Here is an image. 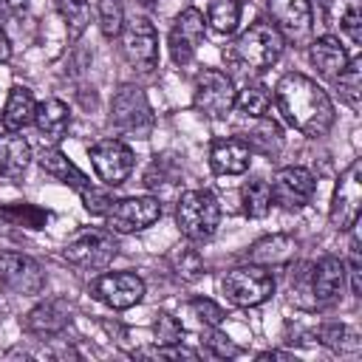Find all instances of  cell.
Wrapping results in <instances>:
<instances>
[{
	"mask_svg": "<svg viewBox=\"0 0 362 362\" xmlns=\"http://www.w3.org/2000/svg\"><path fill=\"white\" fill-rule=\"evenodd\" d=\"M283 119L308 139H320L334 127V105L328 93L305 74H283L274 88Z\"/></svg>",
	"mask_w": 362,
	"mask_h": 362,
	"instance_id": "6da1fadb",
	"label": "cell"
},
{
	"mask_svg": "<svg viewBox=\"0 0 362 362\" xmlns=\"http://www.w3.org/2000/svg\"><path fill=\"white\" fill-rule=\"evenodd\" d=\"M283 45H286V37L277 31V25L272 20H257L232 42L226 57L232 65H238V71L263 74L280 59Z\"/></svg>",
	"mask_w": 362,
	"mask_h": 362,
	"instance_id": "7a4b0ae2",
	"label": "cell"
},
{
	"mask_svg": "<svg viewBox=\"0 0 362 362\" xmlns=\"http://www.w3.org/2000/svg\"><path fill=\"white\" fill-rule=\"evenodd\" d=\"M221 221V206L209 189H187L178 198L175 206V223L187 240H209L218 229Z\"/></svg>",
	"mask_w": 362,
	"mask_h": 362,
	"instance_id": "3957f363",
	"label": "cell"
},
{
	"mask_svg": "<svg viewBox=\"0 0 362 362\" xmlns=\"http://www.w3.org/2000/svg\"><path fill=\"white\" fill-rule=\"evenodd\" d=\"M116 255L119 243L110 229H85L74 235L62 249V257L82 272H102L113 263Z\"/></svg>",
	"mask_w": 362,
	"mask_h": 362,
	"instance_id": "277c9868",
	"label": "cell"
},
{
	"mask_svg": "<svg viewBox=\"0 0 362 362\" xmlns=\"http://www.w3.org/2000/svg\"><path fill=\"white\" fill-rule=\"evenodd\" d=\"M221 288L226 294L229 303L240 305V308H255L260 303H266L274 294V277L263 269V266H240L223 274Z\"/></svg>",
	"mask_w": 362,
	"mask_h": 362,
	"instance_id": "5b68a950",
	"label": "cell"
},
{
	"mask_svg": "<svg viewBox=\"0 0 362 362\" xmlns=\"http://www.w3.org/2000/svg\"><path fill=\"white\" fill-rule=\"evenodd\" d=\"M235 82L229 74L218 68H204L195 76V90H192V105L198 113L206 119H223L235 107Z\"/></svg>",
	"mask_w": 362,
	"mask_h": 362,
	"instance_id": "8992f818",
	"label": "cell"
},
{
	"mask_svg": "<svg viewBox=\"0 0 362 362\" xmlns=\"http://www.w3.org/2000/svg\"><path fill=\"white\" fill-rule=\"evenodd\" d=\"M110 122L127 136L147 139L156 119H153V107H150L144 90L136 85H124L110 102Z\"/></svg>",
	"mask_w": 362,
	"mask_h": 362,
	"instance_id": "52a82bcc",
	"label": "cell"
},
{
	"mask_svg": "<svg viewBox=\"0 0 362 362\" xmlns=\"http://www.w3.org/2000/svg\"><path fill=\"white\" fill-rule=\"evenodd\" d=\"M359 212H362V158H354L334 187L328 218L339 232H345L356 226Z\"/></svg>",
	"mask_w": 362,
	"mask_h": 362,
	"instance_id": "ba28073f",
	"label": "cell"
},
{
	"mask_svg": "<svg viewBox=\"0 0 362 362\" xmlns=\"http://www.w3.org/2000/svg\"><path fill=\"white\" fill-rule=\"evenodd\" d=\"M161 218V204L153 195H130L110 204L105 212V223L113 235H130L153 226Z\"/></svg>",
	"mask_w": 362,
	"mask_h": 362,
	"instance_id": "9c48e42d",
	"label": "cell"
},
{
	"mask_svg": "<svg viewBox=\"0 0 362 362\" xmlns=\"http://www.w3.org/2000/svg\"><path fill=\"white\" fill-rule=\"evenodd\" d=\"M122 54L133 71H153L158 62V34L150 20L133 17L122 25Z\"/></svg>",
	"mask_w": 362,
	"mask_h": 362,
	"instance_id": "30bf717a",
	"label": "cell"
},
{
	"mask_svg": "<svg viewBox=\"0 0 362 362\" xmlns=\"http://www.w3.org/2000/svg\"><path fill=\"white\" fill-rule=\"evenodd\" d=\"M0 286L20 297H37L45 288V272L28 255L0 252Z\"/></svg>",
	"mask_w": 362,
	"mask_h": 362,
	"instance_id": "8fae6325",
	"label": "cell"
},
{
	"mask_svg": "<svg viewBox=\"0 0 362 362\" xmlns=\"http://www.w3.org/2000/svg\"><path fill=\"white\" fill-rule=\"evenodd\" d=\"M269 189H272V204H277L286 212H297L311 201L317 181L305 167H283L274 173Z\"/></svg>",
	"mask_w": 362,
	"mask_h": 362,
	"instance_id": "7c38bea8",
	"label": "cell"
},
{
	"mask_svg": "<svg viewBox=\"0 0 362 362\" xmlns=\"http://www.w3.org/2000/svg\"><path fill=\"white\" fill-rule=\"evenodd\" d=\"M93 294L107 308L127 311L141 303L144 297V280L136 272H107L93 280Z\"/></svg>",
	"mask_w": 362,
	"mask_h": 362,
	"instance_id": "4fadbf2b",
	"label": "cell"
},
{
	"mask_svg": "<svg viewBox=\"0 0 362 362\" xmlns=\"http://www.w3.org/2000/svg\"><path fill=\"white\" fill-rule=\"evenodd\" d=\"M133 150L119 139H102L90 147V164L107 187H119L133 173Z\"/></svg>",
	"mask_w": 362,
	"mask_h": 362,
	"instance_id": "5bb4252c",
	"label": "cell"
},
{
	"mask_svg": "<svg viewBox=\"0 0 362 362\" xmlns=\"http://www.w3.org/2000/svg\"><path fill=\"white\" fill-rule=\"evenodd\" d=\"M204 31H206V20H204V14H201L198 8L189 6V8H184V11L175 17V23H173V28H170V37H167L170 57H173L175 65L192 62L198 45L204 42Z\"/></svg>",
	"mask_w": 362,
	"mask_h": 362,
	"instance_id": "9a60e30c",
	"label": "cell"
},
{
	"mask_svg": "<svg viewBox=\"0 0 362 362\" xmlns=\"http://www.w3.org/2000/svg\"><path fill=\"white\" fill-rule=\"evenodd\" d=\"M71 322V308L62 300H45L40 305H34L25 317H23V331L40 339H51L57 334H62Z\"/></svg>",
	"mask_w": 362,
	"mask_h": 362,
	"instance_id": "2e32d148",
	"label": "cell"
},
{
	"mask_svg": "<svg viewBox=\"0 0 362 362\" xmlns=\"http://www.w3.org/2000/svg\"><path fill=\"white\" fill-rule=\"evenodd\" d=\"M272 23L277 25V31L288 40H300L311 31V6L308 0H266Z\"/></svg>",
	"mask_w": 362,
	"mask_h": 362,
	"instance_id": "e0dca14e",
	"label": "cell"
},
{
	"mask_svg": "<svg viewBox=\"0 0 362 362\" xmlns=\"http://www.w3.org/2000/svg\"><path fill=\"white\" fill-rule=\"evenodd\" d=\"M209 164L218 175H240L252 164V150L238 136L215 139L212 147H209Z\"/></svg>",
	"mask_w": 362,
	"mask_h": 362,
	"instance_id": "ac0fdd59",
	"label": "cell"
},
{
	"mask_svg": "<svg viewBox=\"0 0 362 362\" xmlns=\"http://www.w3.org/2000/svg\"><path fill=\"white\" fill-rule=\"evenodd\" d=\"M345 286V263L334 255H325L311 272V294L314 303H334Z\"/></svg>",
	"mask_w": 362,
	"mask_h": 362,
	"instance_id": "d6986e66",
	"label": "cell"
},
{
	"mask_svg": "<svg viewBox=\"0 0 362 362\" xmlns=\"http://www.w3.org/2000/svg\"><path fill=\"white\" fill-rule=\"evenodd\" d=\"M294 255H297V240H294L291 235H283V232L266 235V238L255 240V243L249 246V252H246L249 263L263 266V269H269V266H283V263H288Z\"/></svg>",
	"mask_w": 362,
	"mask_h": 362,
	"instance_id": "ffe728a7",
	"label": "cell"
},
{
	"mask_svg": "<svg viewBox=\"0 0 362 362\" xmlns=\"http://www.w3.org/2000/svg\"><path fill=\"white\" fill-rule=\"evenodd\" d=\"M308 59L320 71V76H325V79L334 82L339 76V71L348 65V51L342 48V42L337 37H320V40L311 42Z\"/></svg>",
	"mask_w": 362,
	"mask_h": 362,
	"instance_id": "44dd1931",
	"label": "cell"
},
{
	"mask_svg": "<svg viewBox=\"0 0 362 362\" xmlns=\"http://www.w3.org/2000/svg\"><path fill=\"white\" fill-rule=\"evenodd\" d=\"M34 124L40 130L42 139H48L51 144L62 141L65 133H68V124H71V113H68V105L59 102V99H45L37 105V113H34Z\"/></svg>",
	"mask_w": 362,
	"mask_h": 362,
	"instance_id": "7402d4cb",
	"label": "cell"
},
{
	"mask_svg": "<svg viewBox=\"0 0 362 362\" xmlns=\"http://www.w3.org/2000/svg\"><path fill=\"white\" fill-rule=\"evenodd\" d=\"M31 164V144L14 130L0 133V175L20 178Z\"/></svg>",
	"mask_w": 362,
	"mask_h": 362,
	"instance_id": "603a6c76",
	"label": "cell"
},
{
	"mask_svg": "<svg viewBox=\"0 0 362 362\" xmlns=\"http://www.w3.org/2000/svg\"><path fill=\"white\" fill-rule=\"evenodd\" d=\"M34 113H37L34 93L23 85H14L8 90V99H6V107H3V130L20 133L23 127H28L34 122Z\"/></svg>",
	"mask_w": 362,
	"mask_h": 362,
	"instance_id": "cb8c5ba5",
	"label": "cell"
},
{
	"mask_svg": "<svg viewBox=\"0 0 362 362\" xmlns=\"http://www.w3.org/2000/svg\"><path fill=\"white\" fill-rule=\"evenodd\" d=\"M40 167H42L45 175H51V178H57V181H62V184H68V187H74V189H82V187L90 184L88 175H85L59 147H45V150L40 153Z\"/></svg>",
	"mask_w": 362,
	"mask_h": 362,
	"instance_id": "d4e9b609",
	"label": "cell"
},
{
	"mask_svg": "<svg viewBox=\"0 0 362 362\" xmlns=\"http://www.w3.org/2000/svg\"><path fill=\"white\" fill-rule=\"evenodd\" d=\"M243 141H246V147H249L252 153H260V156L274 158V156L280 153V147H283V130H280V124H277L274 119L257 116V119H255V127L246 130Z\"/></svg>",
	"mask_w": 362,
	"mask_h": 362,
	"instance_id": "484cf974",
	"label": "cell"
},
{
	"mask_svg": "<svg viewBox=\"0 0 362 362\" xmlns=\"http://www.w3.org/2000/svg\"><path fill=\"white\" fill-rule=\"evenodd\" d=\"M334 85H337L339 102H345L351 110H359L362 107V59L359 57L348 59V65L339 71Z\"/></svg>",
	"mask_w": 362,
	"mask_h": 362,
	"instance_id": "4316f807",
	"label": "cell"
},
{
	"mask_svg": "<svg viewBox=\"0 0 362 362\" xmlns=\"http://www.w3.org/2000/svg\"><path fill=\"white\" fill-rule=\"evenodd\" d=\"M314 337H317V342H322L325 348H331L337 354H356L362 348L359 337L348 325H342V322H322L314 331Z\"/></svg>",
	"mask_w": 362,
	"mask_h": 362,
	"instance_id": "83f0119b",
	"label": "cell"
},
{
	"mask_svg": "<svg viewBox=\"0 0 362 362\" xmlns=\"http://www.w3.org/2000/svg\"><path fill=\"white\" fill-rule=\"evenodd\" d=\"M269 105H272V93L266 85L260 82H249L243 90L235 93V107L249 116V119H257V116H266L269 113Z\"/></svg>",
	"mask_w": 362,
	"mask_h": 362,
	"instance_id": "f1b7e54d",
	"label": "cell"
},
{
	"mask_svg": "<svg viewBox=\"0 0 362 362\" xmlns=\"http://www.w3.org/2000/svg\"><path fill=\"white\" fill-rule=\"evenodd\" d=\"M170 272H175L181 280H198L204 274V257L192 246H175L167 255Z\"/></svg>",
	"mask_w": 362,
	"mask_h": 362,
	"instance_id": "f546056e",
	"label": "cell"
},
{
	"mask_svg": "<svg viewBox=\"0 0 362 362\" xmlns=\"http://www.w3.org/2000/svg\"><path fill=\"white\" fill-rule=\"evenodd\" d=\"M206 23L218 34H232L240 23V0H212L206 11Z\"/></svg>",
	"mask_w": 362,
	"mask_h": 362,
	"instance_id": "4dcf8cb0",
	"label": "cell"
},
{
	"mask_svg": "<svg viewBox=\"0 0 362 362\" xmlns=\"http://www.w3.org/2000/svg\"><path fill=\"white\" fill-rule=\"evenodd\" d=\"M57 3V11L62 14L65 20V28H68V40H79L82 31L88 28L90 23V8H88V0H54Z\"/></svg>",
	"mask_w": 362,
	"mask_h": 362,
	"instance_id": "1f68e13d",
	"label": "cell"
},
{
	"mask_svg": "<svg viewBox=\"0 0 362 362\" xmlns=\"http://www.w3.org/2000/svg\"><path fill=\"white\" fill-rule=\"evenodd\" d=\"M272 209V189L269 181L263 178H252L243 187V212L249 218H266Z\"/></svg>",
	"mask_w": 362,
	"mask_h": 362,
	"instance_id": "d6a6232c",
	"label": "cell"
},
{
	"mask_svg": "<svg viewBox=\"0 0 362 362\" xmlns=\"http://www.w3.org/2000/svg\"><path fill=\"white\" fill-rule=\"evenodd\" d=\"M0 218H6L14 226H25V229H42L48 223V209H40L34 204H8L0 206Z\"/></svg>",
	"mask_w": 362,
	"mask_h": 362,
	"instance_id": "836d02e7",
	"label": "cell"
},
{
	"mask_svg": "<svg viewBox=\"0 0 362 362\" xmlns=\"http://www.w3.org/2000/svg\"><path fill=\"white\" fill-rule=\"evenodd\" d=\"M124 25V8L122 0H99V28L105 37H119Z\"/></svg>",
	"mask_w": 362,
	"mask_h": 362,
	"instance_id": "e575fe53",
	"label": "cell"
},
{
	"mask_svg": "<svg viewBox=\"0 0 362 362\" xmlns=\"http://www.w3.org/2000/svg\"><path fill=\"white\" fill-rule=\"evenodd\" d=\"M153 334H156V345H175L184 337V325L173 314L161 311L156 317V322H153Z\"/></svg>",
	"mask_w": 362,
	"mask_h": 362,
	"instance_id": "d590c367",
	"label": "cell"
},
{
	"mask_svg": "<svg viewBox=\"0 0 362 362\" xmlns=\"http://www.w3.org/2000/svg\"><path fill=\"white\" fill-rule=\"evenodd\" d=\"M204 345H206V351H209L212 356H218V359H232V356L240 354V348H238L223 331H218V328H204Z\"/></svg>",
	"mask_w": 362,
	"mask_h": 362,
	"instance_id": "8d00e7d4",
	"label": "cell"
},
{
	"mask_svg": "<svg viewBox=\"0 0 362 362\" xmlns=\"http://www.w3.org/2000/svg\"><path fill=\"white\" fill-rule=\"evenodd\" d=\"M189 311H192V317H198V322H201L204 328H218V325L223 322V308H221L218 303L206 300V297L189 300Z\"/></svg>",
	"mask_w": 362,
	"mask_h": 362,
	"instance_id": "74e56055",
	"label": "cell"
},
{
	"mask_svg": "<svg viewBox=\"0 0 362 362\" xmlns=\"http://www.w3.org/2000/svg\"><path fill=\"white\" fill-rule=\"evenodd\" d=\"M175 178V170H170V158L167 156H156L144 173V187L147 189H158V187H167L170 181Z\"/></svg>",
	"mask_w": 362,
	"mask_h": 362,
	"instance_id": "f35d334b",
	"label": "cell"
},
{
	"mask_svg": "<svg viewBox=\"0 0 362 362\" xmlns=\"http://www.w3.org/2000/svg\"><path fill=\"white\" fill-rule=\"evenodd\" d=\"M79 195H82V204H85V209H88L90 215H105V212L110 209V204H113L110 189H99V187H90V184L82 187Z\"/></svg>",
	"mask_w": 362,
	"mask_h": 362,
	"instance_id": "ab89813d",
	"label": "cell"
},
{
	"mask_svg": "<svg viewBox=\"0 0 362 362\" xmlns=\"http://www.w3.org/2000/svg\"><path fill=\"white\" fill-rule=\"evenodd\" d=\"M345 277H351V291H354L356 297H362V260H359V240H356V235L351 238V246H348Z\"/></svg>",
	"mask_w": 362,
	"mask_h": 362,
	"instance_id": "60d3db41",
	"label": "cell"
},
{
	"mask_svg": "<svg viewBox=\"0 0 362 362\" xmlns=\"http://www.w3.org/2000/svg\"><path fill=\"white\" fill-rule=\"evenodd\" d=\"M339 28L348 34V40H351L354 45H359V42H362V14H359L356 0H351V3H348V8L342 11V17H339Z\"/></svg>",
	"mask_w": 362,
	"mask_h": 362,
	"instance_id": "b9f144b4",
	"label": "cell"
},
{
	"mask_svg": "<svg viewBox=\"0 0 362 362\" xmlns=\"http://www.w3.org/2000/svg\"><path fill=\"white\" fill-rule=\"evenodd\" d=\"M8 57H11V42H8L6 31L0 28V62H8Z\"/></svg>",
	"mask_w": 362,
	"mask_h": 362,
	"instance_id": "7bdbcfd3",
	"label": "cell"
},
{
	"mask_svg": "<svg viewBox=\"0 0 362 362\" xmlns=\"http://www.w3.org/2000/svg\"><path fill=\"white\" fill-rule=\"evenodd\" d=\"M308 6H311V11H320V14H325V11L331 8V0H308Z\"/></svg>",
	"mask_w": 362,
	"mask_h": 362,
	"instance_id": "ee69618b",
	"label": "cell"
},
{
	"mask_svg": "<svg viewBox=\"0 0 362 362\" xmlns=\"http://www.w3.org/2000/svg\"><path fill=\"white\" fill-rule=\"evenodd\" d=\"M257 359H291V354H283V351H263Z\"/></svg>",
	"mask_w": 362,
	"mask_h": 362,
	"instance_id": "f6af8a7d",
	"label": "cell"
},
{
	"mask_svg": "<svg viewBox=\"0 0 362 362\" xmlns=\"http://www.w3.org/2000/svg\"><path fill=\"white\" fill-rule=\"evenodd\" d=\"M11 11H25V6H28V0H3Z\"/></svg>",
	"mask_w": 362,
	"mask_h": 362,
	"instance_id": "bcb514c9",
	"label": "cell"
},
{
	"mask_svg": "<svg viewBox=\"0 0 362 362\" xmlns=\"http://www.w3.org/2000/svg\"><path fill=\"white\" fill-rule=\"evenodd\" d=\"M141 3H156V0H141Z\"/></svg>",
	"mask_w": 362,
	"mask_h": 362,
	"instance_id": "7dc6e473",
	"label": "cell"
}]
</instances>
